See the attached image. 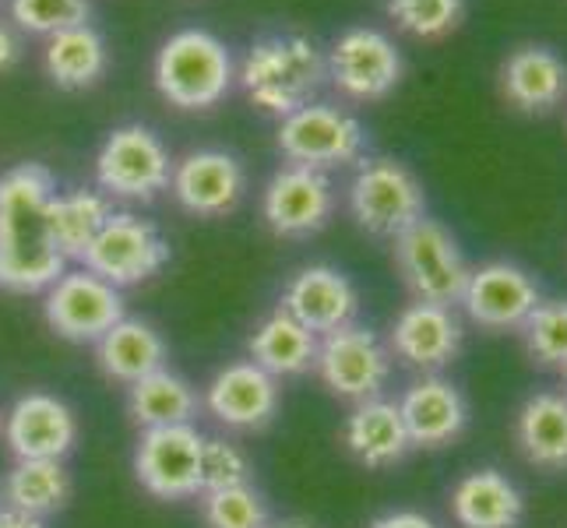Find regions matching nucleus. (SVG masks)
Returning a JSON list of instances; mask_svg holds the SVG:
<instances>
[{
  "instance_id": "1",
  "label": "nucleus",
  "mask_w": 567,
  "mask_h": 528,
  "mask_svg": "<svg viewBox=\"0 0 567 528\" xmlns=\"http://www.w3.org/2000/svg\"><path fill=\"white\" fill-rule=\"evenodd\" d=\"M56 176L43 163H18L0 173V289L14 297L47 292L68 271L50 229Z\"/></svg>"
},
{
  "instance_id": "2",
  "label": "nucleus",
  "mask_w": 567,
  "mask_h": 528,
  "mask_svg": "<svg viewBox=\"0 0 567 528\" xmlns=\"http://www.w3.org/2000/svg\"><path fill=\"white\" fill-rule=\"evenodd\" d=\"M237 77L254 106L282 121L315 103L328 82V61L315 39L300 32H271L247 50Z\"/></svg>"
},
{
  "instance_id": "3",
  "label": "nucleus",
  "mask_w": 567,
  "mask_h": 528,
  "mask_svg": "<svg viewBox=\"0 0 567 528\" xmlns=\"http://www.w3.org/2000/svg\"><path fill=\"white\" fill-rule=\"evenodd\" d=\"M155 89L177 110H212L219 106L233 82L237 68L219 35L205 29L173 32L155 53Z\"/></svg>"
},
{
  "instance_id": "4",
  "label": "nucleus",
  "mask_w": 567,
  "mask_h": 528,
  "mask_svg": "<svg viewBox=\"0 0 567 528\" xmlns=\"http://www.w3.org/2000/svg\"><path fill=\"white\" fill-rule=\"evenodd\" d=\"M395 265L402 271V282L416 300L455 307L462 303V292L468 286V268L462 258V247L452 237V229L437 219H423L409 226L402 237H395Z\"/></svg>"
},
{
  "instance_id": "5",
  "label": "nucleus",
  "mask_w": 567,
  "mask_h": 528,
  "mask_svg": "<svg viewBox=\"0 0 567 528\" xmlns=\"http://www.w3.org/2000/svg\"><path fill=\"white\" fill-rule=\"evenodd\" d=\"M173 159L169 148L155 131L142 124H124L106 134L95 155V184L106 198L121 201H152L169 190Z\"/></svg>"
},
{
  "instance_id": "6",
  "label": "nucleus",
  "mask_w": 567,
  "mask_h": 528,
  "mask_svg": "<svg viewBox=\"0 0 567 528\" xmlns=\"http://www.w3.org/2000/svg\"><path fill=\"white\" fill-rule=\"evenodd\" d=\"M169 240L134 211H113L78 265L116 289L142 286L169 265Z\"/></svg>"
},
{
  "instance_id": "7",
  "label": "nucleus",
  "mask_w": 567,
  "mask_h": 528,
  "mask_svg": "<svg viewBox=\"0 0 567 528\" xmlns=\"http://www.w3.org/2000/svg\"><path fill=\"white\" fill-rule=\"evenodd\" d=\"M349 211L370 237L395 240L423 219L426 194L423 184L395 159H370L349 184Z\"/></svg>"
},
{
  "instance_id": "8",
  "label": "nucleus",
  "mask_w": 567,
  "mask_h": 528,
  "mask_svg": "<svg viewBox=\"0 0 567 528\" xmlns=\"http://www.w3.org/2000/svg\"><path fill=\"white\" fill-rule=\"evenodd\" d=\"M43 314L47 324L56 331L61 339L78 342V345H95L106 331L127 318L124 310V289L110 286L89 268H68L61 279H56L43 292Z\"/></svg>"
},
{
  "instance_id": "9",
  "label": "nucleus",
  "mask_w": 567,
  "mask_h": 528,
  "mask_svg": "<svg viewBox=\"0 0 567 528\" xmlns=\"http://www.w3.org/2000/svg\"><path fill=\"white\" fill-rule=\"evenodd\" d=\"M315 370L331 395L357 405L367 398H381L391 377V352L374 331L353 321L318 339Z\"/></svg>"
},
{
  "instance_id": "10",
  "label": "nucleus",
  "mask_w": 567,
  "mask_h": 528,
  "mask_svg": "<svg viewBox=\"0 0 567 528\" xmlns=\"http://www.w3.org/2000/svg\"><path fill=\"white\" fill-rule=\"evenodd\" d=\"M367 148L363 124L339 106L310 103L279 121V152L292 166L331 169L357 163Z\"/></svg>"
},
{
  "instance_id": "11",
  "label": "nucleus",
  "mask_w": 567,
  "mask_h": 528,
  "mask_svg": "<svg viewBox=\"0 0 567 528\" xmlns=\"http://www.w3.org/2000/svg\"><path fill=\"white\" fill-rule=\"evenodd\" d=\"M202 444L198 426H155L142 429L134 447V476L155 500L202 497Z\"/></svg>"
},
{
  "instance_id": "12",
  "label": "nucleus",
  "mask_w": 567,
  "mask_h": 528,
  "mask_svg": "<svg viewBox=\"0 0 567 528\" xmlns=\"http://www.w3.org/2000/svg\"><path fill=\"white\" fill-rule=\"evenodd\" d=\"M328 77L349 100H384L402 82V53L378 29H346L328 50Z\"/></svg>"
},
{
  "instance_id": "13",
  "label": "nucleus",
  "mask_w": 567,
  "mask_h": 528,
  "mask_svg": "<svg viewBox=\"0 0 567 528\" xmlns=\"http://www.w3.org/2000/svg\"><path fill=\"white\" fill-rule=\"evenodd\" d=\"M336 211V190H331L328 173L310 166H282L265 187L261 215L265 226L282 240L315 237L328 226Z\"/></svg>"
},
{
  "instance_id": "14",
  "label": "nucleus",
  "mask_w": 567,
  "mask_h": 528,
  "mask_svg": "<svg viewBox=\"0 0 567 528\" xmlns=\"http://www.w3.org/2000/svg\"><path fill=\"white\" fill-rule=\"evenodd\" d=\"M279 402H282L279 381L250 360H237L215 370V377L205 384L202 395V408H208V416L215 423H223L226 429H240V434L265 429L279 416Z\"/></svg>"
},
{
  "instance_id": "15",
  "label": "nucleus",
  "mask_w": 567,
  "mask_h": 528,
  "mask_svg": "<svg viewBox=\"0 0 567 528\" xmlns=\"http://www.w3.org/2000/svg\"><path fill=\"white\" fill-rule=\"evenodd\" d=\"M4 444L14 458L64 462L78 444L74 408L50 391H25L4 413Z\"/></svg>"
},
{
  "instance_id": "16",
  "label": "nucleus",
  "mask_w": 567,
  "mask_h": 528,
  "mask_svg": "<svg viewBox=\"0 0 567 528\" xmlns=\"http://www.w3.org/2000/svg\"><path fill=\"white\" fill-rule=\"evenodd\" d=\"M539 286L525 268L512 261H491L468 271L462 307L473 324L486 331H515L539 303Z\"/></svg>"
},
{
  "instance_id": "17",
  "label": "nucleus",
  "mask_w": 567,
  "mask_h": 528,
  "mask_svg": "<svg viewBox=\"0 0 567 528\" xmlns=\"http://www.w3.org/2000/svg\"><path fill=\"white\" fill-rule=\"evenodd\" d=\"M169 190L177 205L202 219H219L240 205L247 190V173L237 155L219 148L187 152L181 163H173Z\"/></svg>"
},
{
  "instance_id": "18",
  "label": "nucleus",
  "mask_w": 567,
  "mask_h": 528,
  "mask_svg": "<svg viewBox=\"0 0 567 528\" xmlns=\"http://www.w3.org/2000/svg\"><path fill=\"white\" fill-rule=\"evenodd\" d=\"M279 307L321 339L328 331L357 321L360 292L346 271L331 265H307L286 282Z\"/></svg>"
},
{
  "instance_id": "19",
  "label": "nucleus",
  "mask_w": 567,
  "mask_h": 528,
  "mask_svg": "<svg viewBox=\"0 0 567 528\" xmlns=\"http://www.w3.org/2000/svg\"><path fill=\"white\" fill-rule=\"evenodd\" d=\"M388 352L405 366L434 374V370L447 366L462 352V324L452 307L437 303H409L391 324Z\"/></svg>"
},
{
  "instance_id": "20",
  "label": "nucleus",
  "mask_w": 567,
  "mask_h": 528,
  "mask_svg": "<svg viewBox=\"0 0 567 528\" xmlns=\"http://www.w3.org/2000/svg\"><path fill=\"white\" fill-rule=\"evenodd\" d=\"M399 413L413 447H430L434 452V447H444L455 437H462V429L468 423V402L458 391V384L430 374L405 387Z\"/></svg>"
},
{
  "instance_id": "21",
  "label": "nucleus",
  "mask_w": 567,
  "mask_h": 528,
  "mask_svg": "<svg viewBox=\"0 0 567 528\" xmlns=\"http://www.w3.org/2000/svg\"><path fill=\"white\" fill-rule=\"evenodd\" d=\"M342 444L349 447V455L367 468H391L413 452V441H409V429L402 423L399 402H388V398L357 402L353 413L342 423Z\"/></svg>"
},
{
  "instance_id": "22",
  "label": "nucleus",
  "mask_w": 567,
  "mask_h": 528,
  "mask_svg": "<svg viewBox=\"0 0 567 528\" xmlns=\"http://www.w3.org/2000/svg\"><path fill=\"white\" fill-rule=\"evenodd\" d=\"M169 360L166 339L142 318H121L95 342V363L116 384H138L142 377L163 370Z\"/></svg>"
},
{
  "instance_id": "23",
  "label": "nucleus",
  "mask_w": 567,
  "mask_h": 528,
  "mask_svg": "<svg viewBox=\"0 0 567 528\" xmlns=\"http://www.w3.org/2000/svg\"><path fill=\"white\" fill-rule=\"evenodd\" d=\"M501 92L525 113H546L567 95V64L550 46H518L501 64Z\"/></svg>"
},
{
  "instance_id": "24",
  "label": "nucleus",
  "mask_w": 567,
  "mask_h": 528,
  "mask_svg": "<svg viewBox=\"0 0 567 528\" xmlns=\"http://www.w3.org/2000/svg\"><path fill=\"white\" fill-rule=\"evenodd\" d=\"M247 356L258 363L265 374L276 381L282 377H300L307 370H315L318 360V335L307 331L297 318L276 307L271 314L258 321V328L247 339Z\"/></svg>"
},
{
  "instance_id": "25",
  "label": "nucleus",
  "mask_w": 567,
  "mask_h": 528,
  "mask_svg": "<svg viewBox=\"0 0 567 528\" xmlns=\"http://www.w3.org/2000/svg\"><path fill=\"white\" fill-rule=\"evenodd\" d=\"M452 515L462 528H518L525 497L497 468H476L452 490Z\"/></svg>"
},
{
  "instance_id": "26",
  "label": "nucleus",
  "mask_w": 567,
  "mask_h": 528,
  "mask_svg": "<svg viewBox=\"0 0 567 528\" xmlns=\"http://www.w3.org/2000/svg\"><path fill=\"white\" fill-rule=\"evenodd\" d=\"M74 483L64 462L50 458H14L11 473L0 483V507L32 518H53L71 504Z\"/></svg>"
},
{
  "instance_id": "27",
  "label": "nucleus",
  "mask_w": 567,
  "mask_h": 528,
  "mask_svg": "<svg viewBox=\"0 0 567 528\" xmlns=\"http://www.w3.org/2000/svg\"><path fill=\"white\" fill-rule=\"evenodd\" d=\"M198 413H202L198 387L169 366L155 370V374H148L138 384L127 387V416L134 426H142V429L184 426V423H194Z\"/></svg>"
},
{
  "instance_id": "28",
  "label": "nucleus",
  "mask_w": 567,
  "mask_h": 528,
  "mask_svg": "<svg viewBox=\"0 0 567 528\" xmlns=\"http://www.w3.org/2000/svg\"><path fill=\"white\" fill-rule=\"evenodd\" d=\"M515 437L522 455L536 468L560 473L567 468V395L560 391H539L522 405Z\"/></svg>"
},
{
  "instance_id": "29",
  "label": "nucleus",
  "mask_w": 567,
  "mask_h": 528,
  "mask_svg": "<svg viewBox=\"0 0 567 528\" xmlns=\"http://www.w3.org/2000/svg\"><path fill=\"white\" fill-rule=\"evenodd\" d=\"M43 61H47L50 82L56 89H68V92L89 89L100 82L106 71V43H103V35L85 22V25L50 35Z\"/></svg>"
},
{
  "instance_id": "30",
  "label": "nucleus",
  "mask_w": 567,
  "mask_h": 528,
  "mask_svg": "<svg viewBox=\"0 0 567 528\" xmlns=\"http://www.w3.org/2000/svg\"><path fill=\"white\" fill-rule=\"evenodd\" d=\"M113 215L110 198L103 190H56L50 201V229L53 240L61 247L68 261H78L85 253V247L95 240V232L106 226Z\"/></svg>"
},
{
  "instance_id": "31",
  "label": "nucleus",
  "mask_w": 567,
  "mask_h": 528,
  "mask_svg": "<svg viewBox=\"0 0 567 528\" xmlns=\"http://www.w3.org/2000/svg\"><path fill=\"white\" fill-rule=\"evenodd\" d=\"M202 518L208 528H268L271 521L268 504L254 490V483L202 494Z\"/></svg>"
},
{
  "instance_id": "32",
  "label": "nucleus",
  "mask_w": 567,
  "mask_h": 528,
  "mask_svg": "<svg viewBox=\"0 0 567 528\" xmlns=\"http://www.w3.org/2000/svg\"><path fill=\"white\" fill-rule=\"evenodd\" d=\"M518 331L525 339V349L543 366L567 363V300H539Z\"/></svg>"
},
{
  "instance_id": "33",
  "label": "nucleus",
  "mask_w": 567,
  "mask_h": 528,
  "mask_svg": "<svg viewBox=\"0 0 567 528\" xmlns=\"http://www.w3.org/2000/svg\"><path fill=\"white\" fill-rule=\"evenodd\" d=\"M388 14L416 39H441L462 25L465 0H388Z\"/></svg>"
},
{
  "instance_id": "34",
  "label": "nucleus",
  "mask_w": 567,
  "mask_h": 528,
  "mask_svg": "<svg viewBox=\"0 0 567 528\" xmlns=\"http://www.w3.org/2000/svg\"><path fill=\"white\" fill-rule=\"evenodd\" d=\"M18 29L35 35H56L89 22V0H11Z\"/></svg>"
},
{
  "instance_id": "35",
  "label": "nucleus",
  "mask_w": 567,
  "mask_h": 528,
  "mask_svg": "<svg viewBox=\"0 0 567 528\" xmlns=\"http://www.w3.org/2000/svg\"><path fill=\"white\" fill-rule=\"evenodd\" d=\"M254 479V465L240 444L226 437H205L202 444V494L226 490V486H244Z\"/></svg>"
},
{
  "instance_id": "36",
  "label": "nucleus",
  "mask_w": 567,
  "mask_h": 528,
  "mask_svg": "<svg viewBox=\"0 0 567 528\" xmlns=\"http://www.w3.org/2000/svg\"><path fill=\"white\" fill-rule=\"evenodd\" d=\"M370 528H437V525L420 511H388Z\"/></svg>"
},
{
  "instance_id": "37",
  "label": "nucleus",
  "mask_w": 567,
  "mask_h": 528,
  "mask_svg": "<svg viewBox=\"0 0 567 528\" xmlns=\"http://www.w3.org/2000/svg\"><path fill=\"white\" fill-rule=\"evenodd\" d=\"M18 56H22V46H18V39L8 25H0V71H8L18 64Z\"/></svg>"
},
{
  "instance_id": "38",
  "label": "nucleus",
  "mask_w": 567,
  "mask_h": 528,
  "mask_svg": "<svg viewBox=\"0 0 567 528\" xmlns=\"http://www.w3.org/2000/svg\"><path fill=\"white\" fill-rule=\"evenodd\" d=\"M0 528H47V521L22 515V511H11V507H0Z\"/></svg>"
},
{
  "instance_id": "39",
  "label": "nucleus",
  "mask_w": 567,
  "mask_h": 528,
  "mask_svg": "<svg viewBox=\"0 0 567 528\" xmlns=\"http://www.w3.org/2000/svg\"><path fill=\"white\" fill-rule=\"evenodd\" d=\"M268 528H318V525H310L303 518H282V521H268Z\"/></svg>"
},
{
  "instance_id": "40",
  "label": "nucleus",
  "mask_w": 567,
  "mask_h": 528,
  "mask_svg": "<svg viewBox=\"0 0 567 528\" xmlns=\"http://www.w3.org/2000/svg\"><path fill=\"white\" fill-rule=\"evenodd\" d=\"M0 429H4V413H0Z\"/></svg>"
},
{
  "instance_id": "41",
  "label": "nucleus",
  "mask_w": 567,
  "mask_h": 528,
  "mask_svg": "<svg viewBox=\"0 0 567 528\" xmlns=\"http://www.w3.org/2000/svg\"><path fill=\"white\" fill-rule=\"evenodd\" d=\"M564 381H567V363H564Z\"/></svg>"
}]
</instances>
